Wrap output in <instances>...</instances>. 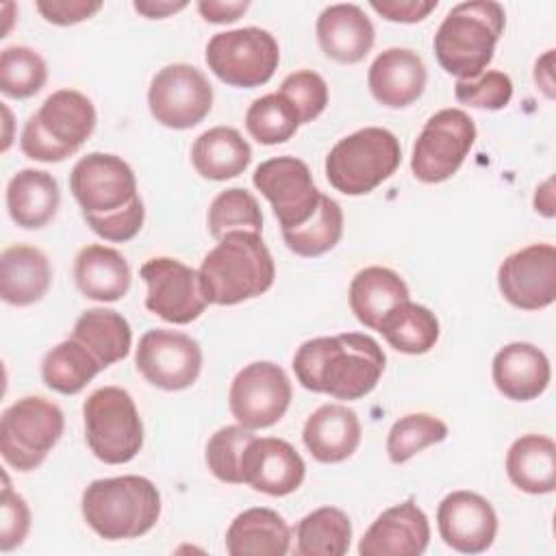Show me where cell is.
<instances>
[{
    "mask_svg": "<svg viewBox=\"0 0 556 556\" xmlns=\"http://www.w3.org/2000/svg\"><path fill=\"white\" fill-rule=\"evenodd\" d=\"M70 189L87 226L111 243L130 241L143 226L146 208L132 167L115 154L91 152L70 174Z\"/></svg>",
    "mask_w": 556,
    "mask_h": 556,
    "instance_id": "obj_1",
    "label": "cell"
},
{
    "mask_svg": "<svg viewBox=\"0 0 556 556\" xmlns=\"http://www.w3.org/2000/svg\"><path fill=\"white\" fill-rule=\"evenodd\" d=\"M384 352L363 332H343L304 341L293 354L298 382L334 400H361L371 393L384 371Z\"/></svg>",
    "mask_w": 556,
    "mask_h": 556,
    "instance_id": "obj_2",
    "label": "cell"
},
{
    "mask_svg": "<svg viewBox=\"0 0 556 556\" xmlns=\"http://www.w3.org/2000/svg\"><path fill=\"white\" fill-rule=\"evenodd\" d=\"M198 278L206 304L232 306L269 291L276 265L258 232L237 230L202 258Z\"/></svg>",
    "mask_w": 556,
    "mask_h": 556,
    "instance_id": "obj_3",
    "label": "cell"
},
{
    "mask_svg": "<svg viewBox=\"0 0 556 556\" xmlns=\"http://www.w3.org/2000/svg\"><path fill=\"white\" fill-rule=\"evenodd\" d=\"M506 13L500 2L469 0L452 7L434 33L439 65L458 80H473L486 72L504 33Z\"/></svg>",
    "mask_w": 556,
    "mask_h": 556,
    "instance_id": "obj_4",
    "label": "cell"
},
{
    "mask_svg": "<svg viewBox=\"0 0 556 556\" xmlns=\"http://www.w3.org/2000/svg\"><path fill=\"white\" fill-rule=\"evenodd\" d=\"M83 517L106 541L137 539L161 517V493L143 476L100 478L83 491Z\"/></svg>",
    "mask_w": 556,
    "mask_h": 556,
    "instance_id": "obj_5",
    "label": "cell"
},
{
    "mask_svg": "<svg viewBox=\"0 0 556 556\" xmlns=\"http://www.w3.org/2000/svg\"><path fill=\"white\" fill-rule=\"evenodd\" d=\"M93 102L76 89H59L24 124L20 148L41 163H61L76 154L96 128Z\"/></svg>",
    "mask_w": 556,
    "mask_h": 556,
    "instance_id": "obj_6",
    "label": "cell"
},
{
    "mask_svg": "<svg viewBox=\"0 0 556 556\" xmlns=\"http://www.w3.org/2000/svg\"><path fill=\"white\" fill-rule=\"evenodd\" d=\"M402 161L397 137L380 126H365L339 139L326 156L328 182L345 195H365L382 185Z\"/></svg>",
    "mask_w": 556,
    "mask_h": 556,
    "instance_id": "obj_7",
    "label": "cell"
},
{
    "mask_svg": "<svg viewBox=\"0 0 556 556\" xmlns=\"http://www.w3.org/2000/svg\"><path fill=\"white\" fill-rule=\"evenodd\" d=\"M85 439L106 465L132 460L143 445V424L135 400L122 387L96 389L83 404Z\"/></svg>",
    "mask_w": 556,
    "mask_h": 556,
    "instance_id": "obj_8",
    "label": "cell"
},
{
    "mask_svg": "<svg viewBox=\"0 0 556 556\" xmlns=\"http://www.w3.org/2000/svg\"><path fill=\"white\" fill-rule=\"evenodd\" d=\"M65 428L63 410L41 397L26 395L13 402L0 419V452L17 471L37 469L59 443Z\"/></svg>",
    "mask_w": 556,
    "mask_h": 556,
    "instance_id": "obj_9",
    "label": "cell"
},
{
    "mask_svg": "<svg viewBox=\"0 0 556 556\" xmlns=\"http://www.w3.org/2000/svg\"><path fill=\"white\" fill-rule=\"evenodd\" d=\"M280 63L276 37L256 26L224 30L206 43L208 70L230 87L254 89L271 80Z\"/></svg>",
    "mask_w": 556,
    "mask_h": 556,
    "instance_id": "obj_10",
    "label": "cell"
},
{
    "mask_svg": "<svg viewBox=\"0 0 556 556\" xmlns=\"http://www.w3.org/2000/svg\"><path fill=\"white\" fill-rule=\"evenodd\" d=\"M476 141V124L463 109H441L421 128L410 156L413 176L434 185L452 178Z\"/></svg>",
    "mask_w": 556,
    "mask_h": 556,
    "instance_id": "obj_11",
    "label": "cell"
},
{
    "mask_svg": "<svg viewBox=\"0 0 556 556\" xmlns=\"http://www.w3.org/2000/svg\"><path fill=\"white\" fill-rule=\"evenodd\" d=\"M152 117L174 130L200 124L213 106L208 78L189 63H172L159 70L148 89Z\"/></svg>",
    "mask_w": 556,
    "mask_h": 556,
    "instance_id": "obj_12",
    "label": "cell"
},
{
    "mask_svg": "<svg viewBox=\"0 0 556 556\" xmlns=\"http://www.w3.org/2000/svg\"><path fill=\"white\" fill-rule=\"evenodd\" d=\"M291 395L293 389L287 371L271 361H256L235 376L228 391V406L237 424L258 430L285 417Z\"/></svg>",
    "mask_w": 556,
    "mask_h": 556,
    "instance_id": "obj_13",
    "label": "cell"
},
{
    "mask_svg": "<svg viewBox=\"0 0 556 556\" xmlns=\"http://www.w3.org/2000/svg\"><path fill=\"white\" fill-rule=\"evenodd\" d=\"M252 182L269 200L282 230L308 222L321 198L308 165L295 156H274L263 161L254 169Z\"/></svg>",
    "mask_w": 556,
    "mask_h": 556,
    "instance_id": "obj_14",
    "label": "cell"
},
{
    "mask_svg": "<svg viewBox=\"0 0 556 556\" xmlns=\"http://www.w3.org/2000/svg\"><path fill=\"white\" fill-rule=\"evenodd\" d=\"M135 363L150 384L165 391H182L202 371V350L185 332L152 328L139 339Z\"/></svg>",
    "mask_w": 556,
    "mask_h": 556,
    "instance_id": "obj_15",
    "label": "cell"
},
{
    "mask_svg": "<svg viewBox=\"0 0 556 556\" xmlns=\"http://www.w3.org/2000/svg\"><path fill=\"white\" fill-rule=\"evenodd\" d=\"M139 276L148 285L146 308L161 319L182 326L204 313L206 300L200 289L198 271L178 258H148L141 265Z\"/></svg>",
    "mask_w": 556,
    "mask_h": 556,
    "instance_id": "obj_16",
    "label": "cell"
},
{
    "mask_svg": "<svg viewBox=\"0 0 556 556\" xmlns=\"http://www.w3.org/2000/svg\"><path fill=\"white\" fill-rule=\"evenodd\" d=\"M497 287L506 302L521 311H539L556 300V248L532 243L504 258Z\"/></svg>",
    "mask_w": 556,
    "mask_h": 556,
    "instance_id": "obj_17",
    "label": "cell"
},
{
    "mask_svg": "<svg viewBox=\"0 0 556 556\" xmlns=\"http://www.w3.org/2000/svg\"><path fill=\"white\" fill-rule=\"evenodd\" d=\"M439 534L460 554L486 552L497 534V515L491 502L473 491H452L437 508Z\"/></svg>",
    "mask_w": 556,
    "mask_h": 556,
    "instance_id": "obj_18",
    "label": "cell"
},
{
    "mask_svg": "<svg viewBox=\"0 0 556 556\" xmlns=\"http://www.w3.org/2000/svg\"><path fill=\"white\" fill-rule=\"evenodd\" d=\"M304 473L306 465L295 447L276 437H254L241 458V484L274 497L298 491Z\"/></svg>",
    "mask_w": 556,
    "mask_h": 556,
    "instance_id": "obj_19",
    "label": "cell"
},
{
    "mask_svg": "<svg viewBox=\"0 0 556 556\" xmlns=\"http://www.w3.org/2000/svg\"><path fill=\"white\" fill-rule=\"evenodd\" d=\"M430 543L426 513L408 497L382 510L358 543L361 556H419Z\"/></svg>",
    "mask_w": 556,
    "mask_h": 556,
    "instance_id": "obj_20",
    "label": "cell"
},
{
    "mask_svg": "<svg viewBox=\"0 0 556 556\" xmlns=\"http://www.w3.org/2000/svg\"><path fill=\"white\" fill-rule=\"evenodd\" d=\"M428 72L421 56L408 48L382 50L367 72V85L376 102L389 109H404L421 98Z\"/></svg>",
    "mask_w": 556,
    "mask_h": 556,
    "instance_id": "obj_21",
    "label": "cell"
},
{
    "mask_svg": "<svg viewBox=\"0 0 556 556\" xmlns=\"http://www.w3.org/2000/svg\"><path fill=\"white\" fill-rule=\"evenodd\" d=\"M317 41L324 54L337 63H358L376 41L371 20L358 4H330L317 17Z\"/></svg>",
    "mask_w": 556,
    "mask_h": 556,
    "instance_id": "obj_22",
    "label": "cell"
},
{
    "mask_svg": "<svg viewBox=\"0 0 556 556\" xmlns=\"http://www.w3.org/2000/svg\"><path fill=\"white\" fill-rule=\"evenodd\" d=\"M491 374L497 391L504 397L530 402L547 389L552 367L543 350L526 341H515L495 354Z\"/></svg>",
    "mask_w": 556,
    "mask_h": 556,
    "instance_id": "obj_23",
    "label": "cell"
},
{
    "mask_svg": "<svg viewBox=\"0 0 556 556\" xmlns=\"http://www.w3.org/2000/svg\"><path fill=\"white\" fill-rule=\"evenodd\" d=\"M361 421L343 404H321L304 424L302 441L319 463H341L361 445Z\"/></svg>",
    "mask_w": 556,
    "mask_h": 556,
    "instance_id": "obj_24",
    "label": "cell"
},
{
    "mask_svg": "<svg viewBox=\"0 0 556 556\" xmlns=\"http://www.w3.org/2000/svg\"><path fill=\"white\" fill-rule=\"evenodd\" d=\"M52 282L48 256L35 245H9L0 254V295L11 306L39 302Z\"/></svg>",
    "mask_w": 556,
    "mask_h": 556,
    "instance_id": "obj_25",
    "label": "cell"
},
{
    "mask_svg": "<svg viewBox=\"0 0 556 556\" xmlns=\"http://www.w3.org/2000/svg\"><path fill=\"white\" fill-rule=\"evenodd\" d=\"M74 282L85 298L117 302L130 289V265L115 248L91 243L76 254Z\"/></svg>",
    "mask_w": 556,
    "mask_h": 556,
    "instance_id": "obj_26",
    "label": "cell"
},
{
    "mask_svg": "<svg viewBox=\"0 0 556 556\" xmlns=\"http://www.w3.org/2000/svg\"><path fill=\"white\" fill-rule=\"evenodd\" d=\"M59 202V182L43 169H20L7 185V208L20 228L35 230L48 226L56 215Z\"/></svg>",
    "mask_w": 556,
    "mask_h": 556,
    "instance_id": "obj_27",
    "label": "cell"
},
{
    "mask_svg": "<svg viewBox=\"0 0 556 556\" xmlns=\"http://www.w3.org/2000/svg\"><path fill=\"white\" fill-rule=\"evenodd\" d=\"M291 545V530L282 515L271 508H248L226 530L230 556H285Z\"/></svg>",
    "mask_w": 556,
    "mask_h": 556,
    "instance_id": "obj_28",
    "label": "cell"
},
{
    "mask_svg": "<svg viewBox=\"0 0 556 556\" xmlns=\"http://www.w3.org/2000/svg\"><path fill=\"white\" fill-rule=\"evenodd\" d=\"M350 308L369 330H378L382 319L402 302L410 300L406 282L397 271L380 265L361 269L350 282Z\"/></svg>",
    "mask_w": 556,
    "mask_h": 556,
    "instance_id": "obj_29",
    "label": "cell"
},
{
    "mask_svg": "<svg viewBox=\"0 0 556 556\" xmlns=\"http://www.w3.org/2000/svg\"><path fill=\"white\" fill-rule=\"evenodd\" d=\"M510 482L530 495L556 489V445L545 434H523L513 441L506 454Z\"/></svg>",
    "mask_w": 556,
    "mask_h": 556,
    "instance_id": "obj_30",
    "label": "cell"
},
{
    "mask_svg": "<svg viewBox=\"0 0 556 556\" xmlns=\"http://www.w3.org/2000/svg\"><path fill=\"white\" fill-rule=\"evenodd\" d=\"M252 161L250 143L237 128L215 126L204 130L191 148V163L202 178L228 180L245 172Z\"/></svg>",
    "mask_w": 556,
    "mask_h": 556,
    "instance_id": "obj_31",
    "label": "cell"
},
{
    "mask_svg": "<svg viewBox=\"0 0 556 556\" xmlns=\"http://www.w3.org/2000/svg\"><path fill=\"white\" fill-rule=\"evenodd\" d=\"M72 337L80 341L104 365V369L126 358L132 345L130 324L113 308L85 311L76 319Z\"/></svg>",
    "mask_w": 556,
    "mask_h": 556,
    "instance_id": "obj_32",
    "label": "cell"
},
{
    "mask_svg": "<svg viewBox=\"0 0 556 556\" xmlns=\"http://www.w3.org/2000/svg\"><path fill=\"white\" fill-rule=\"evenodd\" d=\"M104 365L74 337L56 343L41 363V378L48 389L76 395L80 393L100 371Z\"/></svg>",
    "mask_w": 556,
    "mask_h": 556,
    "instance_id": "obj_33",
    "label": "cell"
},
{
    "mask_svg": "<svg viewBox=\"0 0 556 556\" xmlns=\"http://www.w3.org/2000/svg\"><path fill=\"white\" fill-rule=\"evenodd\" d=\"M378 332L397 352L426 354L439 341L441 330L437 315L428 306L406 300L382 319Z\"/></svg>",
    "mask_w": 556,
    "mask_h": 556,
    "instance_id": "obj_34",
    "label": "cell"
},
{
    "mask_svg": "<svg viewBox=\"0 0 556 556\" xmlns=\"http://www.w3.org/2000/svg\"><path fill=\"white\" fill-rule=\"evenodd\" d=\"M350 541V517L334 506H321L295 526V554L300 556H343Z\"/></svg>",
    "mask_w": 556,
    "mask_h": 556,
    "instance_id": "obj_35",
    "label": "cell"
},
{
    "mask_svg": "<svg viewBox=\"0 0 556 556\" xmlns=\"http://www.w3.org/2000/svg\"><path fill=\"white\" fill-rule=\"evenodd\" d=\"M343 235V211L339 202L324 195L319 198L317 211L308 222L298 228L282 230V239L291 252L304 258L321 256L330 252Z\"/></svg>",
    "mask_w": 556,
    "mask_h": 556,
    "instance_id": "obj_36",
    "label": "cell"
},
{
    "mask_svg": "<svg viewBox=\"0 0 556 556\" xmlns=\"http://www.w3.org/2000/svg\"><path fill=\"white\" fill-rule=\"evenodd\" d=\"M245 128L250 137L263 146L289 141L300 128V117L285 96L267 93L256 98L245 113Z\"/></svg>",
    "mask_w": 556,
    "mask_h": 556,
    "instance_id": "obj_37",
    "label": "cell"
},
{
    "mask_svg": "<svg viewBox=\"0 0 556 556\" xmlns=\"http://www.w3.org/2000/svg\"><path fill=\"white\" fill-rule=\"evenodd\" d=\"M263 230V213L256 198L243 187H230L215 195L208 206V232L213 239H222L228 232Z\"/></svg>",
    "mask_w": 556,
    "mask_h": 556,
    "instance_id": "obj_38",
    "label": "cell"
},
{
    "mask_svg": "<svg viewBox=\"0 0 556 556\" xmlns=\"http://www.w3.org/2000/svg\"><path fill=\"white\" fill-rule=\"evenodd\" d=\"M48 80L43 56L28 46H11L0 54V91L9 98H30Z\"/></svg>",
    "mask_w": 556,
    "mask_h": 556,
    "instance_id": "obj_39",
    "label": "cell"
},
{
    "mask_svg": "<svg viewBox=\"0 0 556 556\" xmlns=\"http://www.w3.org/2000/svg\"><path fill=\"white\" fill-rule=\"evenodd\" d=\"M447 437V426L430 413H410L400 417L387 437V454L393 465H402L428 445L441 443Z\"/></svg>",
    "mask_w": 556,
    "mask_h": 556,
    "instance_id": "obj_40",
    "label": "cell"
},
{
    "mask_svg": "<svg viewBox=\"0 0 556 556\" xmlns=\"http://www.w3.org/2000/svg\"><path fill=\"white\" fill-rule=\"evenodd\" d=\"M254 430L237 424L219 428L206 443V465L211 473L228 484H241V458Z\"/></svg>",
    "mask_w": 556,
    "mask_h": 556,
    "instance_id": "obj_41",
    "label": "cell"
},
{
    "mask_svg": "<svg viewBox=\"0 0 556 556\" xmlns=\"http://www.w3.org/2000/svg\"><path fill=\"white\" fill-rule=\"evenodd\" d=\"M278 93L285 96L289 104L295 109L300 124H308L317 119L328 104V85L313 70H298L289 74L282 80Z\"/></svg>",
    "mask_w": 556,
    "mask_h": 556,
    "instance_id": "obj_42",
    "label": "cell"
},
{
    "mask_svg": "<svg viewBox=\"0 0 556 556\" xmlns=\"http://www.w3.org/2000/svg\"><path fill=\"white\" fill-rule=\"evenodd\" d=\"M454 96L460 104L500 111L513 98V80L508 74L491 70L473 80H456Z\"/></svg>",
    "mask_w": 556,
    "mask_h": 556,
    "instance_id": "obj_43",
    "label": "cell"
},
{
    "mask_svg": "<svg viewBox=\"0 0 556 556\" xmlns=\"http://www.w3.org/2000/svg\"><path fill=\"white\" fill-rule=\"evenodd\" d=\"M2 523H0V549L11 552L20 547L30 530V510L26 500L11 489L9 476L4 473V486H2Z\"/></svg>",
    "mask_w": 556,
    "mask_h": 556,
    "instance_id": "obj_44",
    "label": "cell"
},
{
    "mask_svg": "<svg viewBox=\"0 0 556 556\" xmlns=\"http://www.w3.org/2000/svg\"><path fill=\"white\" fill-rule=\"evenodd\" d=\"M41 17L56 26H72L89 20L102 9L100 0H37L35 2Z\"/></svg>",
    "mask_w": 556,
    "mask_h": 556,
    "instance_id": "obj_45",
    "label": "cell"
},
{
    "mask_svg": "<svg viewBox=\"0 0 556 556\" xmlns=\"http://www.w3.org/2000/svg\"><path fill=\"white\" fill-rule=\"evenodd\" d=\"M439 7L437 0H374L371 9L389 22L415 24L426 20Z\"/></svg>",
    "mask_w": 556,
    "mask_h": 556,
    "instance_id": "obj_46",
    "label": "cell"
},
{
    "mask_svg": "<svg viewBox=\"0 0 556 556\" xmlns=\"http://www.w3.org/2000/svg\"><path fill=\"white\" fill-rule=\"evenodd\" d=\"M250 2H224V0H202L198 2L200 15L211 24H228L239 20L248 11Z\"/></svg>",
    "mask_w": 556,
    "mask_h": 556,
    "instance_id": "obj_47",
    "label": "cell"
},
{
    "mask_svg": "<svg viewBox=\"0 0 556 556\" xmlns=\"http://www.w3.org/2000/svg\"><path fill=\"white\" fill-rule=\"evenodd\" d=\"M135 11L141 13L143 17L148 20H161V17H167L172 13H178L187 7L185 0L180 2H169V0H137L135 4Z\"/></svg>",
    "mask_w": 556,
    "mask_h": 556,
    "instance_id": "obj_48",
    "label": "cell"
},
{
    "mask_svg": "<svg viewBox=\"0 0 556 556\" xmlns=\"http://www.w3.org/2000/svg\"><path fill=\"white\" fill-rule=\"evenodd\" d=\"M534 83L547 98H554V50H547L541 59H536Z\"/></svg>",
    "mask_w": 556,
    "mask_h": 556,
    "instance_id": "obj_49",
    "label": "cell"
},
{
    "mask_svg": "<svg viewBox=\"0 0 556 556\" xmlns=\"http://www.w3.org/2000/svg\"><path fill=\"white\" fill-rule=\"evenodd\" d=\"M534 211L545 217H554V178H547L543 185L536 187Z\"/></svg>",
    "mask_w": 556,
    "mask_h": 556,
    "instance_id": "obj_50",
    "label": "cell"
},
{
    "mask_svg": "<svg viewBox=\"0 0 556 556\" xmlns=\"http://www.w3.org/2000/svg\"><path fill=\"white\" fill-rule=\"evenodd\" d=\"M2 111H4V122H7V135H4V143H2V150L7 152V150H9V128H11V113H9V109H7V106H2Z\"/></svg>",
    "mask_w": 556,
    "mask_h": 556,
    "instance_id": "obj_51",
    "label": "cell"
}]
</instances>
